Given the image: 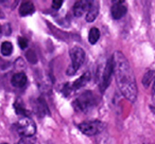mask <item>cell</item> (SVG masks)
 <instances>
[{"instance_id": "cell-3", "label": "cell", "mask_w": 155, "mask_h": 144, "mask_svg": "<svg viewBox=\"0 0 155 144\" xmlns=\"http://www.w3.org/2000/svg\"><path fill=\"white\" fill-rule=\"evenodd\" d=\"M16 130L21 137H34L36 125L29 117H22L16 123Z\"/></svg>"}, {"instance_id": "cell-22", "label": "cell", "mask_w": 155, "mask_h": 144, "mask_svg": "<svg viewBox=\"0 0 155 144\" xmlns=\"http://www.w3.org/2000/svg\"><path fill=\"white\" fill-rule=\"evenodd\" d=\"M1 144H8V143H1Z\"/></svg>"}, {"instance_id": "cell-7", "label": "cell", "mask_w": 155, "mask_h": 144, "mask_svg": "<svg viewBox=\"0 0 155 144\" xmlns=\"http://www.w3.org/2000/svg\"><path fill=\"white\" fill-rule=\"evenodd\" d=\"M113 2H114V5H113L112 9H110V15H112L113 19L118 20L127 14V8H125V5H122V2H124L123 0H121V1H113Z\"/></svg>"}, {"instance_id": "cell-12", "label": "cell", "mask_w": 155, "mask_h": 144, "mask_svg": "<svg viewBox=\"0 0 155 144\" xmlns=\"http://www.w3.org/2000/svg\"><path fill=\"white\" fill-rule=\"evenodd\" d=\"M89 80H91V73L86 72V73L81 75L77 81H74V82L72 83V89L73 90H78V89L82 88V87H84L85 85L89 82Z\"/></svg>"}, {"instance_id": "cell-5", "label": "cell", "mask_w": 155, "mask_h": 144, "mask_svg": "<svg viewBox=\"0 0 155 144\" xmlns=\"http://www.w3.org/2000/svg\"><path fill=\"white\" fill-rule=\"evenodd\" d=\"M105 125L101 122L100 120H93L87 121L78 124V128L80 129L81 133H83L86 136H95L98 133H102L104 130Z\"/></svg>"}, {"instance_id": "cell-15", "label": "cell", "mask_w": 155, "mask_h": 144, "mask_svg": "<svg viewBox=\"0 0 155 144\" xmlns=\"http://www.w3.org/2000/svg\"><path fill=\"white\" fill-rule=\"evenodd\" d=\"M0 52L5 56H10L13 52V45L10 41H3L0 47Z\"/></svg>"}, {"instance_id": "cell-14", "label": "cell", "mask_w": 155, "mask_h": 144, "mask_svg": "<svg viewBox=\"0 0 155 144\" xmlns=\"http://www.w3.org/2000/svg\"><path fill=\"white\" fill-rule=\"evenodd\" d=\"M100 38V31L98 28H91L88 33V41L91 45H95Z\"/></svg>"}, {"instance_id": "cell-6", "label": "cell", "mask_w": 155, "mask_h": 144, "mask_svg": "<svg viewBox=\"0 0 155 144\" xmlns=\"http://www.w3.org/2000/svg\"><path fill=\"white\" fill-rule=\"evenodd\" d=\"M114 73V64H113V58H110V59L106 62V65L104 67V69L102 70L101 76H100V89L101 91L106 90L108 86L110 84V80H112V74Z\"/></svg>"}, {"instance_id": "cell-11", "label": "cell", "mask_w": 155, "mask_h": 144, "mask_svg": "<svg viewBox=\"0 0 155 144\" xmlns=\"http://www.w3.org/2000/svg\"><path fill=\"white\" fill-rule=\"evenodd\" d=\"M35 11V7L31 1H24L19 7V14L21 16H29Z\"/></svg>"}, {"instance_id": "cell-17", "label": "cell", "mask_w": 155, "mask_h": 144, "mask_svg": "<svg viewBox=\"0 0 155 144\" xmlns=\"http://www.w3.org/2000/svg\"><path fill=\"white\" fill-rule=\"evenodd\" d=\"M35 137H21V139L15 144H35Z\"/></svg>"}, {"instance_id": "cell-19", "label": "cell", "mask_w": 155, "mask_h": 144, "mask_svg": "<svg viewBox=\"0 0 155 144\" xmlns=\"http://www.w3.org/2000/svg\"><path fill=\"white\" fill-rule=\"evenodd\" d=\"M63 5V1L62 0H53L52 1V8L54 10H58L61 9V7Z\"/></svg>"}, {"instance_id": "cell-21", "label": "cell", "mask_w": 155, "mask_h": 144, "mask_svg": "<svg viewBox=\"0 0 155 144\" xmlns=\"http://www.w3.org/2000/svg\"><path fill=\"white\" fill-rule=\"evenodd\" d=\"M1 32H2V29H1V26H0V35H1Z\"/></svg>"}, {"instance_id": "cell-13", "label": "cell", "mask_w": 155, "mask_h": 144, "mask_svg": "<svg viewBox=\"0 0 155 144\" xmlns=\"http://www.w3.org/2000/svg\"><path fill=\"white\" fill-rule=\"evenodd\" d=\"M155 81V71L154 70H148L144 73L143 78H142V84L144 87H149L152 82Z\"/></svg>"}, {"instance_id": "cell-2", "label": "cell", "mask_w": 155, "mask_h": 144, "mask_svg": "<svg viewBox=\"0 0 155 144\" xmlns=\"http://www.w3.org/2000/svg\"><path fill=\"white\" fill-rule=\"evenodd\" d=\"M70 58L71 65L67 68V75H73L79 69L81 68L85 62V52L81 47H73L70 50Z\"/></svg>"}, {"instance_id": "cell-1", "label": "cell", "mask_w": 155, "mask_h": 144, "mask_svg": "<svg viewBox=\"0 0 155 144\" xmlns=\"http://www.w3.org/2000/svg\"><path fill=\"white\" fill-rule=\"evenodd\" d=\"M112 58L117 86L123 97L134 103L137 98V86L133 69L122 52L116 51Z\"/></svg>"}, {"instance_id": "cell-20", "label": "cell", "mask_w": 155, "mask_h": 144, "mask_svg": "<svg viewBox=\"0 0 155 144\" xmlns=\"http://www.w3.org/2000/svg\"><path fill=\"white\" fill-rule=\"evenodd\" d=\"M152 100L155 105V81H154V84H153V89H152Z\"/></svg>"}, {"instance_id": "cell-8", "label": "cell", "mask_w": 155, "mask_h": 144, "mask_svg": "<svg viewBox=\"0 0 155 144\" xmlns=\"http://www.w3.org/2000/svg\"><path fill=\"white\" fill-rule=\"evenodd\" d=\"M89 8V1H84V0H80V1H75L74 5H73V14L75 17H81L85 13H87Z\"/></svg>"}, {"instance_id": "cell-16", "label": "cell", "mask_w": 155, "mask_h": 144, "mask_svg": "<svg viewBox=\"0 0 155 144\" xmlns=\"http://www.w3.org/2000/svg\"><path fill=\"white\" fill-rule=\"evenodd\" d=\"M14 107H15V110H16V114H22L24 117H28L27 116V110L25 109L24 107V104L20 100H17L14 104Z\"/></svg>"}, {"instance_id": "cell-18", "label": "cell", "mask_w": 155, "mask_h": 144, "mask_svg": "<svg viewBox=\"0 0 155 144\" xmlns=\"http://www.w3.org/2000/svg\"><path fill=\"white\" fill-rule=\"evenodd\" d=\"M18 41V45H19V47L21 48V49H26L27 47H28V40H27V38H25V37H19V38L17 39Z\"/></svg>"}, {"instance_id": "cell-4", "label": "cell", "mask_w": 155, "mask_h": 144, "mask_svg": "<svg viewBox=\"0 0 155 144\" xmlns=\"http://www.w3.org/2000/svg\"><path fill=\"white\" fill-rule=\"evenodd\" d=\"M96 103V98L91 91H85L84 93L80 94L73 102L75 110L78 111H84L93 107Z\"/></svg>"}, {"instance_id": "cell-9", "label": "cell", "mask_w": 155, "mask_h": 144, "mask_svg": "<svg viewBox=\"0 0 155 144\" xmlns=\"http://www.w3.org/2000/svg\"><path fill=\"white\" fill-rule=\"evenodd\" d=\"M99 14V2L98 1H89V8L88 11L85 16V19L87 22H93L97 18Z\"/></svg>"}, {"instance_id": "cell-10", "label": "cell", "mask_w": 155, "mask_h": 144, "mask_svg": "<svg viewBox=\"0 0 155 144\" xmlns=\"http://www.w3.org/2000/svg\"><path fill=\"white\" fill-rule=\"evenodd\" d=\"M27 82H28L27 75L24 72H17V73H15L12 76V80H11L12 85L14 87H16V88H24L27 85Z\"/></svg>"}]
</instances>
